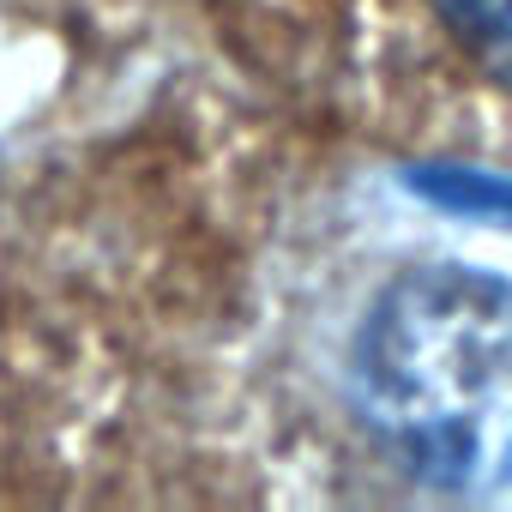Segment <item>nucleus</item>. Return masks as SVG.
I'll list each match as a JSON object with an SVG mask.
<instances>
[{"mask_svg":"<svg viewBox=\"0 0 512 512\" xmlns=\"http://www.w3.org/2000/svg\"><path fill=\"white\" fill-rule=\"evenodd\" d=\"M368 440L416 482L488 494L512 482V284L464 266L392 278L350 350Z\"/></svg>","mask_w":512,"mask_h":512,"instance_id":"f257e3e1","label":"nucleus"},{"mask_svg":"<svg viewBox=\"0 0 512 512\" xmlns=\"http://www.w3.org/2000/svg\"><path fill=\"white\" fill-rule=\"evenodd\" d=\"M440 13L500 79H512V0H440Z\"/></svg>","mask_w":512,"mask_h":512,"instance_id":"f03ea898","label":"nucleus"}]
</instances>
